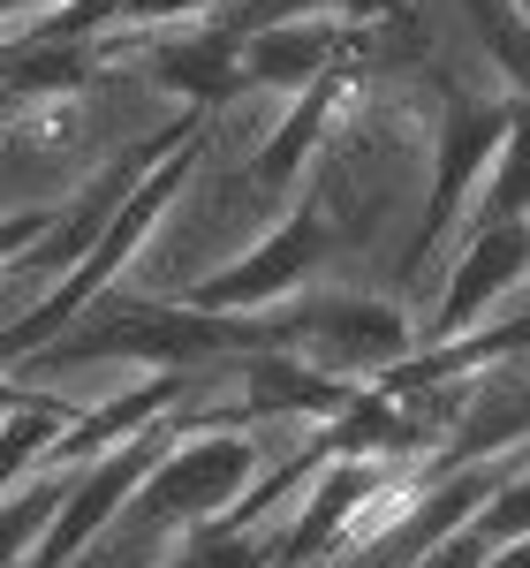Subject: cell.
<instances>
[{
    "instance_id": "5",
    "label": "cell",
    "mask_w": 530,
    "mask_h": 568,
    "mask_svg": "<svg viewBox=\"0 0 530 568\" xmlns=\"http://www.w3.org/2000/svg\"><path fill=\"white\" fill-rule=\"evenodd\" d=\"M251 478H258V447L243 433H190L152 478L136 485L122 524H130L136 538H167V530L190 538L197 524L227 516V508L251 493Z\"/></svg>"
},
{
    "instance_id": "3",
    "label": "cell",
    "mask_w": 530,
    "mask_h": 568,
    "mask_svg": "<svg viewBox=\"0 0 530 568\" xmlns=\"http://www.w3.org/2000/svg\"><path fill=\"white\" fill-rule=\"evenodd\" d=\"M197 160H205V136H190L182 152H167V160H160V168H152V175L130 190V205H122V220H114V227H106V243H99V251H91V258L77 265L69 281H53L39 304L8 326V364H16V372H23V364H31L45 342H61V326H77V318H84V311L99 304V296L122 281V273H130V258L144 251V235L160 227V213L175 205V190L190 182V168H197Z\"/></svg>"
},
{
    "instance_id": "7",
    "label": "cell",
    "mask_w": 530,
    "mask_h": 568,
    "mask_svg": "<svg viewBox=\"0 0 530 568\" xmlns=\"http://www.w3.org/2000/svg\"><path fill=\"white\" fill-rule=\"evenodd\" d=\"M395 478H401L395 463H326L310 478L296 524L281 530V568H318V561H334V554H349V530L364 524V508Z\"/></svg>"
},
{
    "instance_id": "4",
    "label": "cell",
    "mask_w": 530,
    "mask_h": 568,
    "mask_svg": "<svg viewBox=\"0 0 530 568\" xmlns=\"http://www.w3.org/2000/svg\"><path fill=\"white\" fill-rule=\"evenodd\" d=\"M508 136H516V106H500V99H478V91L447 84V99H440V136H432V197H425V213H417L409 243H401V273H417V265L440 251L447 227L478 205V190L492 182L500 152H508Z\"/></svg>"
},
{
    "instance_id": "10",
    "label": "cell",
    "mask_w": 530,
    "mask_h": 568,
    "mask_svg": "<svg viewBox=\"0 0 530 568\" xmlns=\"http://www.w3.org/2000/svg\"><path fill=\"white\" fill-rule=\"evenodd\" d=\"M243 372V417L258 425V417H318V425H334L342 409L356 402V379H334V372H318V364H304V356L288 349H258L235 364Z\"/></svg>"
},
{
    "instance_id": "20",
    "label": "cell",
    "mask_w": 530,
    "mask_h": 568,
    "mask_svg": "<svg viewBox=\"0 0 530 568\" xmlns=\"http://www.w3.org/2000/svg\"><path fill=\"white\" fill-rule=\"evenodd\" d=\"M486 568H530V538H516V546H500Z\"/></svg>"
},
{
    "instance_id": "9",
    "label": "cell",
    "mask_w": 530,
    "mask_h": 568,
    "mask_svg": "<svg viewBox=\"0 0 530 568\" xmlns=\"http://www.w3.org/2000/svg\"><path fill=\"white\" fill-rule=\"evenodd\" d=\"M342 61H349V31H342V23L288 16V23L251 31V45H243V84L304 99V91H318L326 77H342Z\"/></svg>"
},
{
    "instance_id": "6",
    "label": "cell",
    "mask_w": 530,
    "mask_h": 568,
    "mask_svg": "<svg viewBox=\"0 0 530 568\" xmlns=\"http://www.w3.org/2000/svg\"><path fill=\"white\" fill-rule=\"evenodd\" d=\"M326 251H334V220H326V190H310L251 258L205 273L182 304H197V311H281L288 296H304L310 265L326 258Z\"/></svg>"
},
{
    "instance_id": "21",
    "label": "cell",
    "mask_w": 530,
    "mask_h": 568,
    "mask_svg": "<svg viewBox=\"0 0 530 568\" xmlns=\"http://www.w3.org/2000/svg\"><path fill=\"white\" fill-rule=\"evenodd\" d=\"M53 8H61V0H53ZM8 16H23V0H8Z\"/></svg>"
},
{
    "instance_id": "16",
    "label": "cell",
    "mask_w": 530,
    "mask_h": 568,
    "mask_svg": "<svg viewBox=\"0 0 530 568\" xmlns=\"http://www.w3.org/2000/svg\"><path fill=\"white\" fill-rule=\"evenodd\" d=\"M470 23H478V45L500 61V77L516 84V106H530V16L516 0H462Z\"/></svg>"
},
{
    "instance_id": "15",
    "label": "cell",
    "mask_w": 530,
    "mask_h": 568,
    "mask_svg": "<svg viewBox=\"0 0 530 568\" xmlns=\"http://www.w3.org/2000/svg\"><path fill=\"white\" fill-rule=\"evenodd\" d=\"M516 220H530V106H516V136H508V152H500L492 182L478 190V205H470V235H486V227H516Z\"/></svg>"
},
{
    "instance_id": "8",
    "label": "cell",
    "mask_w": 530,
    "mask_h": 568,
    "mask_svg": "<svg viewBox=\"0 0 530 568\" xmlns=\"http://www.w3.org/2000/svg\"><path fill=\"white\" fill-rule=\"evenodd\" d=\"M516 281H530V220L470 235L455 251V265H447V288H440V304H432V318H425V342H462L470 318L486 304H500Z\"/></svg>"
},
{
    "instance_id": "17",
    "label": "cell",
    "mask_w": 530,
    "mask_h": 568,
    "mask_svg": "<svg viewBox=\"0 0 530 568\" xmlns=\"http://www.w3.org/2000/svg\"><path fill=\"white\" fill-rule=\"evenodd\" d=\"M167 568H281V538H258V530H221V524H197L175 546Z\"/></svg>"
},
{
    "instance_id": "1",
    "label": "cell",
    "mask_w": 530,
    "mask_h": 568,
    "mask_svg": "<svg viewBox=\"0 0 530 568\" xmlns=\"http://www.w3.org/2000/svg\"><path fill=\"white\" fill-rule=\"evenodd\" d=\"M273 349L265 311H197V304H152V296H99L77 318V334L45 342V364H99V356H136L152 372H197V364H243Z\"/></svg>"
},
{
    "instance_id": "18",
    "label": "cell",
    "mask_w": 530,
    "mask_h": 568,
    "mask_svg": "<svg viewBox=\"0 0 530 568\" xmlns=\"http://www.w3.org/2000/svg\"><path fill=\"white\" fill-rule=\"evenodd\" d=\"M478 538H486L492 554H500V546H516V538H530V478H508L500 485V493H492L486 508H478Z\"/></svg>"
},
{
    "instance_id": "14",
    "label": "cell",
    "mask_w": 530,
    "mask_h": 568,
    "mask_svg": "<svg viewBox=\"0 0 530 568\" xmlns=\"http://www.w3.org/2000/svg\"><path fill=\"white\" fill-rule=\"evenodd\" d=\"M99 69V45H45V39H8V91L16 99H53V91H77Z\"/></svg>"
},
{
    "instance_id": "22",
    "label": "cell",
    "mask_w": 530,
    "mask_h": 568,
    "mask_svg": "<svg viewBox=\"0 0 530 568\" xmlns=\"http://www.w3.org/2000/svg\"><path fill=\"white\" fill-rule=\"evenodd\" d=\"M516 8H523V16H530V0H516Z\"/></svg>"
},
{
    "instance_id": "13",
    "label": "cell",
    "mask_w": 530,
    "mask_h": 568,
    "mask_svg": "<svg viewBox=\"0 0 530 568\" xmlns=\"http://www.w3.org/2000/svg\"><path fill=\"white\" fill-rule=\"evenodd\" d=\"M77 425H84V409H77V402L31 394L23 379H16V387H8V470H0V485L16 493V485L31 478V455H53Z\"/></svg>"
},
{
    "instance_id": "19",
    "label": "cell",
    "mask_w": 530,
    "mask_h": 568,
    "mask_svg": "<svg viewBox=\"0 0 530 568\" xmlns=\"http://www.w3.org/2000/svg\"><path fill=\"white\" fill-rule=\"evenodd\" d=\"M235 0H122V23H190V16H227Z\"/></svg>"
},
{
    "instance_id": "2",
    "label": "cell",
    "mask_w": 530,
    "mask_h": 568,
    "mask_svg": "<svg viewBox=\"0 0 530 568\" xmlns=\"http://www.w3.org/2000/svg\"><path fill=\"white\" fill-rule=\"evenodd\" d=\"M273 349L304 356L334 379H387L395 364L425 349V326H409V311L387 296H349V288H318V296H288L281 311H265Z\"/></svg>"
},
{
    "instance_id": "12",
    "label": "cell",
    "mask_w": 530,
    "mask_h": 568,
    "mask_svg": "<svg viewBox=\"0 0 530 568\" xmlns=\"http://www.w3.org/2000/svg\"><path fill=\"white\" fill-rule=\"evenodd\" d=\"M523 349H530V311L523 318H500V326H486V334H462V342H425V349L409 356V364H395L379 387L417 409L432 387L462 379V372H486V364H508V356H523Z\"/></svg>"
},
{
    "instance_id": "11",
    "label": "cell",
    "mask_w": 530,
    "mask_h": 568,
    "mask_svg": "<svg viewBox=\"0 0 530 568\" xmlns=\"http://www.w3.org/2000/svg\"><path fill=\"white\" fill-rule=\"evenodd\" d=\"M342 99H349V77H326L318 91L288 99L281 130H273L258 152H251V168H243V190H258V197H288V190H296V175H304L310 160H318V144H326V130H334Z\"/></svg>"
}]
</instances>
